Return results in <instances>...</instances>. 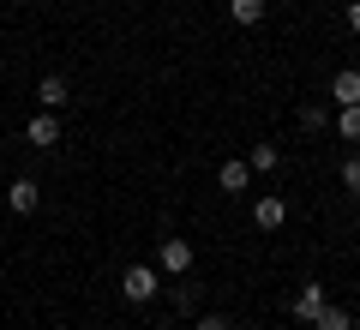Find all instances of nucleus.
<instances>
[{
	"instance_id": "f257e3e1",
	"label": "nucleus",
	"mask_w": 360,
	"mask_h": 330,
	"mask_svg": "<svg viewBox=\"0 0 360 330\" xmlns=\"http://www.w3.org/2000/svg\"><path fill=\"white\" fill-rule=\"evenodd\" d=\"M120 294H127L132 306H150L156 294H162V277H156V265H127V277H120Z\"/></svg>"
},
{
	"instance_id": "f03ea898",
	"label": "nucleus",
	"mask_w": 360,
	"mask_h": 330,
	"mask_svg": "<svg viewBox=\"0 0 360 330\" xmlns=\"http://www.w3.org/2000/svg\"><path fill=\"white\" fill-rule=\"evenodd\" d=\"M252 222H258L264 234H276V229L288 222V198H283V192H258V204H252Z\"/></svg>"
},
{
	"instance_id": "7ed1b4c3",
	"label": "nucleus",
	"mask_w": 360,
	"mask_h": 330,
	"mask_svg": "<svg viewBox=\"0 0 360 330\" xmlns=\"http://www.w3.org/2000/svg\"><path fill=\"white\" fill-rule=\"evenodd\" d=\"M156 270H168V277H186V270H193V241H162L156 246Z\"/></svg>"
},
{
	"instance_id": "20e7f679",
	"label": "nucleus",
	"mask_w": 360,
	"mask_h": 330,
	"mask_svg": "<svg viewBox=\"0 0 360 330\" xmlns=\"http://www.w3.org/2000/svg\"><path fill=\"white\" fill-rule=\"evenodd\" d=\"M25 139L37 144V151H54V144H60V120H54V108H37V115H30Z\"/></svg>"
},
{
	"instance_id": "39448f33",
	"label": "nucleus",
	"mask_w": 360,
	"mask_h": 330,
	"mask_svg": "<svg viewBox=\"0 0 360 330\" xmlns=\"http://www.w3.org/2000/svg\"><path fill=\"white\" fill-rule=\"evenodd\" d=\"M324 306H330V300H324V282H300V288H295V318H300V324H312Z\"/></svg>"
},
{
	"instance_id": "423d86ee",
	"label": "nucleus",
	"mask_w": 360,
	"mask_h": 330,
	"mask_svg": "<svg viewBox=\"0 0 360 330\" xmlns=\"http://www.w3.org/2000/svg\"><path fill=\"white\" fill-rule=\"evenodd\" d=\"M37 102H42V108H66V102H72V84H66L60 72L37 78Z\"/></svg>"
},
{
	"instance_id": "0eeeda50",
	"label": "nucleus",
	"mask_w": 360,
	"mask_h": 330,
	"mask_svg": "<svg viewBox=\"0 0 360 330\" xmlns=\"http://www.w3.org/2000/svg\"><path fill=\"white\" fill-rule=\"evenodd\" d=\"M217 186H222V192H246V186H252V168H246V156H229V163L217 168Z\"/></svg>"
},
{
	"instance_id": "6e6552de",
	"label": "nucleus",
	"mask_w": 360,
	"mask_h": 330,
	"mask_svg": "<svg viewBox=\"0 0 360 330\" xmlns=\"http://www.w3.org/2000/svg\"><path fill=\"white\" fill-rule=\"evenodd\" d=\"M330 102H336V108H354V102H360V72H354V66H342V72L330 78Z\"/></svg>"
},
{
	"instance_id": "1a4fd4ad",
	"label": "nucleus",
	"mask_w": 360,
	"mask_h": 330,
	"mask_svg": "<svg viewBox=\"0 0 360 330\" xmlns=\"http://www.w3.org/2000/svg\"><path fill=\"white\" fill-rule=\"evenodd\" d=\"M37 198H42V192H37V180H6V204H13L18 216H30V210H37Z\"/></svg>"
},
{
	"instance_id": "9d476101",
	"label": "nucleus",
	"mask_w": 360,
	"mask_h": 330,
	"mask_svg": "<svg viewBox=\"0 0 360 330\" xmlns=\"http://www.w3.org/2000/svg\"><path fill=\"white\" fill-rule=\"evenodd\" d=\"M229 18L240 30H252V25H264V0H229Z\"/></svg>"
},
{
	"instance_id": "9b49d317",
	"label": "nucleus",
	"mask_w": 360,
	"mask_h": 330,
	"mask_svg": "<svg viewBox=\"0 0 360 330\" xmlns=\"http://www.w3.org/2000/svg\"><path fill=\"white\" fill-rule=\"evenodd\" d=\"M246 168H252V174H276V168H283V151H276V144H252Z\"/></svg>"
},
{
	"instance_id": "f8f14e48",
	"label": "nucleus",
	"mask_w": 360,
	"mask_h": 330,
	"mask_svg": "<svg viewBox=\"0 0 360 330\" xmlns=\"http://www.w3.org/2000/svg\"><path fill=\"white\" fill-rule=\"evenodd\" d=\"M312 330H354V318H348V312H342V306H336V300H330V306H324V312H319V318H312Z\"/></svg>"
},
{
	"instance_id": "ddd939ff",
	"label": "nucleus",
	"mask_w": 360,
	"mask_h": 330,
	"mask_svg": "<svg viewBox=\"0 0 360 330\" xmlns=\"http://www.w3.org/2000/svg\"><path fill=\"white\" fill-rule=\"evenodd\" d=\"M168 300H174L180 312H198V288H193L186 277H174V288H168Z\"/></svg>"
},
{
	"instance_id": "4468645a",
	"label": "nucleus",
	"mask_w": 360,
	"mask_h": 330,
	"mask_svg": "<svg viewBox=\"0 0 360 330\" xmlns=\"http://www.w3.org/2000/svg\"><path fill=\"white\" fill-rule=\"evenodd\" d=\"M336 132H342L348 144H360V102H354V108H342V120H336Z\"/></svg>"
},
{
	"instance_id": "2eb2a0df",
	"label": "nucleus",
	"mask_w": 360,
	"mask_h": 330,
	"mask_svg": "<svg viewBox=\"0 0 360 330\" xmlns=\"http://www.w3.org/2000/svg\"><path fill=\"white\" fill-rule=\"evenodd\" d=\"M342 192H354V198H360V151L342 163Z\"/></svg>"
},
{
	"instance_id": "dca6fc26",
	"label": "nucleus",
	"mask_w": 360,
	"mask_h": 330,
	"mask_svg": "<svg viewBox=\"0 0 360 330\" xmlns=\"http://www.w3.org/2000/svg\"><path fill=\"white\" fill-rule=\"evenodd\" d=\"M300 127H307V132L324 127V108H319V102H307V108H300Z\"/></svg>"
},
{
	"instance_id": "f3484780",
	"label": "nucleus",
	"mask_w": 360,
	"mask_h": 330,
	"mask_svg": "<svg viewBox=\"0 0 360 330\" xmlns=\"http://www.w3.org/2000/svg\"><path fill=\"white\" fill-rule=\"evenodd\" d=\"M193 330H229V318H222V312H198Z\"/></svg>"
},
{
	"instance_id": "a211bd4d",
	"label": "nucleus",
	"mask_w": 360,
	"mask_h": 330,
	"mask_svg": "<svg viewBox=\"0 0 360 330\" xmlns=\"http://www.w3.org/2000/svg\"><path fill=\"white\" fill-rule=\"evenodd\" d=\"M348 30L360 37V0H348Z\"/></svg>"
},
{
	"instance_id": "6ab92c4d",
	"label": "nucleus",
	"mask_w": 360,
	"mask_h": 330,
	"mask_svg": "<svg viewBox=\"0 0 360 330\" xmlns=\"http://www.w3.org/2000/svg\"><path fill=\"white\" fill-rule=\"evenodd\" d=\"M0 180H6V163H0Z\"/></svg>"
},
{
	"instance_id": "aec40b11",
	"label": "nucleus",
	"mask_w": 360,
	"mask_h": 330,
	"mask_svg": "<svg viewBox=\"0 0 360 330\" xmlns=\"http://www.w3.org/2000/svg\"><path fill=\"white\" fill-rule=\"evenodd\" d=\"M162 330H180V324H162Z\"/></svg>"
}]
</instances>
